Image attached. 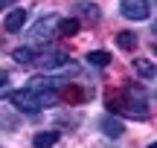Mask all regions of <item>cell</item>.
Wrapping results in <instances>:
<instances>
[{
  "label": "cell",
  "mask_w": 157,
  "mask_h": 148,
  "mask_svg": "<svg viewBox=\"0 0 157 148\" xmlns=\"http://www.w3.org/2000/svg\"><path fill=\"white\" fill-rule=\"evenodd\" d=\"M78 32V20L76 17H58V35H64V38H70V35Z\"/></svg>",
  "instance_id": "4fadbf2b"
},
{
  "label": "cell",
  "mask_w": 157,
  "mask_h": 148,
  "mask_svg": "<svg viewBox=\"0 0 157 148\" xmlns=\"http://www.w3.org/2000/svg\"><path fill=\"white\" fill-rule=\"evenodd\" d=\"M26 23V12L23 9H9V15L3 17V29L6 32H21Z\"/></svg>",
  "instance_id": "ba28073f"
},
{
  "label": "cell",
  "mask_w": 157,
  "mask_h": 148,
  "mask_svg": "<svg viewBox=\"0 0 157 148\" xmlns=\"http://www.w3.org/2000/svg\"><path fill=\"white\" fill-rule=\"evenodd\" d=\"M56 32H58V17L56 15H44V17H38V20L32 23V29H29V46H44V44H50L52 38H56Z\"/></svg>",
  "instance_id": "7a4b0ae2"
},
{
  "label": "cell",
  "mask_w": 157,
  "mask_h": 148,
  "mask_svg": "<svg viewBox=\"0 0 157 148\" xmlns=\"http://www.w3.org/2000/svg\"><path fill=\"white\" fill-rule=\"evenodd\" d=\"M148 148H157V142H148Z\"/></svg>",
  "instance_id": "ac0fdd59"
},
{
  "label": "cell",
  "mask_w": 157,
  "mask_h": 148,
  "mask_svg": "<svg viewBox=\"0 0 157 148\" xmlns=\"http://www.w3.org/2000/svg\"><path fill=\"white\" fill-rule=\"evenodd\" d=\"M134 70H137V76L140 79H146V81H154V61H148V58H137L134 61Z\"/></svg>",
  "instance_id": "30bf717a"
},
{
  "label": "cell",
  "mask_w": 157,
  "mask_h": 148,
  "mask_svg": "<svg viewBox=\"0 0 157 148\" xmlns=\"http://www.w3.org/2000/svg\"><path fill=\"white\" fill-rule=\"evenodd\" d=\"M125 102L128 105H146L148 108V90L140 84H125Z\"/></svg>",
  "instance_id": "9c48e42d"
},
{
  "label": "cell",
  "mask_w": 157,
  "mask_h": 148,
  "mask_svg": "<svg viewBox=\"0 0 157 148\" xmlns=\"http://www.w3.org/2000/svg\"><path fill=\"white\" fill-rule=\"evenodd\" d=\"M12 96V84L6 79H0V99H9Z\"/></svg>",
  "instance_id": "2e32d148"
},
{
  "label": "cell",
  "mask_w": 157,
  "mask_h": 148,
  "mask_svg": "<svg viewBox=\"0 0 157 148\" xmlns=\"http://www.w3.org/2000/svg\"><path fill=\"white\" fill-rule=\"evenodd\" d=\"M117 46L119 50H134L137 46V35L134 32H119L117 35Z\"/></svg>",
  "instance_id": "9a60e30c"
},
{
  "label": "cell",
  "mask_w": 157,
  "mask_h": 148,
  "mask_svg": "<svg viewBox=\"0 0 157 148\" xmlns=\"http://www.w3.org/2000/svg\"><path fill=\"white\" fill-rule=\"evenodd\" d=\"M56 142H58V131H41V134H35L32 148H52Z\"/></svg>",
  "instance_id": "8fae6325"
},
{
  "label": "cell",
  "mask_w": 157,
  "mask_h": 148,
  "mask_svg": "<svg viewBox=\"0 0 157 148\" xmlns=\"http://www.w3.org/2000/svg\"><path fill=\"white\" fill-rule=\"evenodd\" d=\"M87 61L93 67H108L111 64V52L108 50H93V52H87Z\"/></svg>",
  "instance_id": "5bb4252c"
},
{
  "label": "cell",
  "mask_w": 157,
  "mask_h": 148,
  "mask_svg": "<svg viewBox=\"0 0 157 148\" xmlns=\"http://www.w3.org/2000/svg\"><path fill=\"white\" fill-rule=\"evenodd\" d=\"M61 79H52V76H35V79L26 81V90L32 93H44V90H58Z\"/></svg>",
  "instance_id": "52a82bcc"
},
{
  "label": "cell",
  "mask_w": 157,
  "mask_h": 148,
  "mask_svg": "<svg viewBox=\"0 0 157 148\" xmlns=\"http://www.w3.org/2000/svg\"><path fill=\"white\" fill-rule=\"evenodd\" d=\"M35 55H38L35 46H17V50H12V61H17V64H32Z\"/></svg>",
  "instance_id": "7c38bea8"
},
{
  "label": "cell",
  "mask_w": 157,
  "mask_h": 148,
  "mask_svg": "<svg viewBox=\"0 0 157 148\" xmlns=\"http://www.w3.org/2000/svg\"><path fill=\"white\" fill-rule=\"evenodd\" d=\"M12 3V0H0V9H6V6H9Z\"/></svg>",
  "instance_id": "e0dca14e"
},
{
  "label": "cell",
  "mask_w": 157,
  "mask_h": 148,
  "mask_svg": "<svg viewBox=\"0 0 157 148\" xmlns=\"http://www.w3.org/2000/svg\"><path fill=\"white\" fill-rule=\"evenodd\" d=\"M73 12H76L73 17L78 20V26H96L102 20V9L96 3H90V0H78L73 6Z\"/></svg>",
  "instance_id": "3957f363"
},
{
  "label": "cell",
  "mask_w": 157,
  "mask_h": 148,
  "mask_svg": "<svg viewBox=\"0 0 157 148\" xmlns=\"http://www.w3.org/2000/svg\"><path fill=\"white\" fill-rule=\"evenodd\" d=\"M119 15L128 17V20H146L151 15V6H148V0H122L119 3Z\"/></svg>",
  "instance_id": "277c9868"
},
{
  "label": "cell",
  "mask_w": 157,
  "mask_h": 148,
  "mask_svg": "<svg viewBox=\"0 0 157 148\" xmlns=\"http://www.w3.org/2000/svg\"><path fill=\"white\" fill-rule=\"evenodd\" d=\"M99 131L105 134L108 139H119V137H122V131H125V125L117 119V116L108 113V116H102V119H99Z\"/></svg>",
  "instance_id": "8992f818"
},
{
  "label": "cell",
  "mask_w": 157,
  "mask_h": 148,
  "mask_svg": "<svg viewBox=\"0 0 157 148\" xmlns=\"http://www.w3.org/2000/svg\"><path fill=\"white\" fill-rule=\"evenodd\" d=\"M12 105H15L17 110H23V113H38V110H44V108H52L56 105V99H58V93L56 90H44V93H32V90H12Z\"/></svg>",
  "instance_id": "6da1fadb"
},
{
  "label": "cell",
  "mask_w": 157,
  "mask_h": 148,
  "mask_svg": "<svg viewBox=\"0 0 157 148\" xmlns=\"http://www.w3.org/2000/svg\"><path fill=\"white\" fill-rule=\"evenodd\" d=\"M35 64H41L44 70H64L70 64V58H67V52H61V50H56V52H38V55H35Z\"/></svg>",
  "instance_id": "5b68a950"
}]
</instances>
